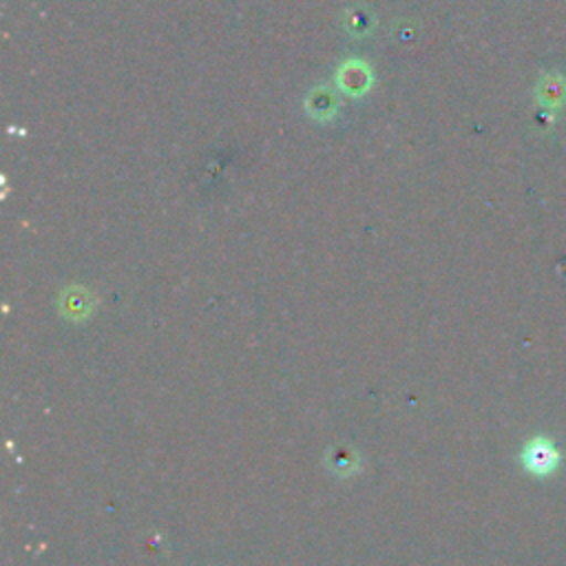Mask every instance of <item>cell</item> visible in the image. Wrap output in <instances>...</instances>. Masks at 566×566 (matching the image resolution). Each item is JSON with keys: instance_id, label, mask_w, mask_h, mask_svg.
I'll return each mask as SVG.
<instances>
[{"instance_id": "obj_1", "label": "cell", "mask_w": 566, "mask_h": 566, "mask_svg": "<svg viewBox=\"0 0 566 566\" xmlns=\"http://www.w3.org/2000/svg\"><path fill=\"white\" fill-rule=\"evenodd\" d=\"M524 467L535 475H546L559 464V453L546 438H533L522 451Z\"/></svg>"}]
</instances>
